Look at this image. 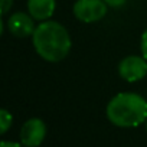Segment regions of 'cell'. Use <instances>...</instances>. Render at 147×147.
I'll list each match as a JSON object with an SVG mask.
<instances>
[{
	"instance_id": "cell-10",
	"label": "cell",
	"mask_w": 147,
	"mask_h": 147,
	"mask_svg": "<svg viewBox=\"0 0 147 147\" xmlns=\"http://www.w3.org/2000/svg\"><path fill=\"white\" fill-rule=\"evenodd\" d=\"M13 6V0H2V16H6Z\"/></svg>"
},
{
	"instance_id": "cell-6",
	"label": "cell",
	"mask_w": 147,
	"mask_h": 147,
	"mask_svg": "<svg viewBox=\"0 0 147 147\" xmlns=\"http://www.w3.org/2000/svg\"><path fill=\"white\" fill-rule=\"evenodd\" d=\"M6 26L9 32L16 38H32L38 25H35V19L29 12H15L7 18Z\"/></svg>"
},
{
	"instance_id": "cell-5",
	"label": "cell",
	"mask_w": 147,
	"mask_h": 147,
	"mask_svg": "<svg viewBox=\"0 0 147 147\" xmlns=\"http://www.w3.org/2000/svg\"><path fill=\"white\" fill-rule=\"evenodd\" d=\"M46 137V124L40 118H29L20 128V143L25 147H38Z\"/></svg>"
},
{
	"instance_id": "cell-1",
	"label": "cell",
	"mask_w": 147,
	"mask_h": 147,
	"mask_svg": "<svg viewBox=\"0 0 147 147\" xmlns=\"http://www.w3.org/2000/svg\"><path fill=\"white\" fill-rule=\"evenodd\" d=\"M32 45L43 61L61 62L69 55L72 40L68 29L62 23L48 19L36 26L32 35Z\"/></svg>"
},
{
	"instance_id": "cell-12",
	"label": "cell",
	"mask_w": 147,
	"mask_h": 147,
	"mask_svg": "<svg viewBox=\"0 0 147 147\" xmlns=\"http://www.w3.org/2000/svg\"><path fill=\"white\" fill-rule=\"evenodd\" d=\"M0 147H25L22 143H15V141H7V140H3L0 143Z\"/></svg>"
},
{
	"instance_id": "cell-4",
	"label": "cell",
	"mask_w": 147,
	"mask_h": 147,
	"mask_svg": "<svg viewBox=\"0 0 147 147\" xmlns=\"http://www.w3.org/2000/svg\"><path fill=\"white\" fill-rule=\"evenodd\" d=\"M118 75L125 82H138L147 77V59L143 55H128L118 63Z\"/></svg>"
},
{
	"instance_id": "cell-3",
	"label": "cell",
	"mask_w": 147,
	"mask_h": 147,
	"mask_svg": "<svg viewBox=\"0 0 147 147\" xmlns=\"http://www.w3.org/2000/svg\"><path fill=\"white\" fill-rule=\"evenodd\" d=\"M108 5L104 0H77L72 6V13L82 23H95L105 18Z\"/></svg>"
},
{
	"instance_id": "cell-11",
	"label": "cell",
	"mask_w": 147,
	"mask_h": 147,
	"mask_svg": "<svg viewBox=\"0 0 147 147\" xmlns=\"http://www.w3.org/2000/svg\"><path fill=\"white\" fill-rule=\"evenodd\" d=\"M104 2L108 5V7L117 9V7H123L127 3V0H104Z\"/></svg>"
},
{
	"instance_id": "cell-2",
	"label": "cell",
	"mask_w": 147,
	"mask_h": 147,
	"mask_svg": "<svg viewBox=\"0 0 147 147\" xmlns=\"http://www.w3.org/2000/svg\"><path fill=\"white\" fill-rule=\"evenodd\" d=\"M105 114L117 127H138L147 120V100L136 92H118L107 104Z\"/></svg>"
},
{
	"instance_id": "cell-7",
	"label": "cell",
	"mask_w": 147,
	"mask_h": 147,
	"mask_svg": "<svg viewBox=\"0 0 147 147\" xmlns=\"http://www.w3.org/2000/svg\"><path fill=\"white\" fill-rule=\"evenodd\" d=\"M56 0H28V12L35 20L43 22L52 18Z\"/></svg>"
},
{
	"instance_id": "cell-13",
	"label": "cell",
	"mask_w": 147,
	"mask_h": 147,
	"mask_svg": "<svg viewBox=\"0 0 147 147\" xmlns=\"http://www.w3.org/2000/svg\"><path fill=\"white\" fill-rule=\"evenodd\" d=\"M144 124H146V130H147V120H146V123H144Z\"/></svg>"
},
{
	"instance_id": "cell-9",
	"label": "cell",
	"mask_w": 147,
	"mask_h": 147,
	"mask_svg": "<svg viewBox=\"0 0 147 147\" xmlns=\"http://www.w3.org/2000/svg\"><path fill=\"white\" fill-rule=\"evenodd\" d=\"M140 51H141V55L147 59V29L141 33V39H140Z\"/></svg>"
},
{
	"instance_id": "cell-8",
	"label": "cell",
	"mask_w": 147,
	"mask_h": 147,
	"mask_svg": "<svg viewBox=\"0 0 147 147\" xmlns=\"http://www.w3.org/2000/svg\"><path fill=\"white\" fill-rule=\"evenodd\" d=\"M12 123H13L12 114H10L7 110L2 108V110H0V133H2V134H6L7 130L10 128Z\"/></svg>"
}]
</instances>
